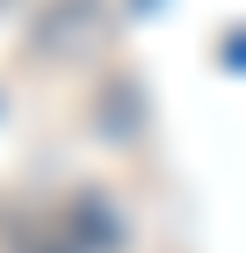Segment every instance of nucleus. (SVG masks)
<instances>
[{"label":"nucleus","mask_w":246,"mask_h":253,"mask_svg":"<svg viewBox=\"0 0 246 253\" xmlns=\"http://www.w3.org/2000/svg\"><path fill=\"white\" fill-rule=\"evenodd\" d=\"M101 29V0H51L37 15V51H73Z\"/></svg>","instance_id":"obj_1"}]
</instances>
